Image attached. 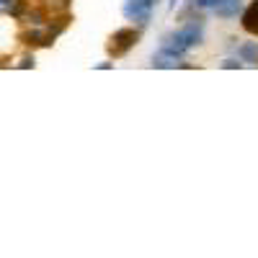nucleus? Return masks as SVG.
Returning <instances> with one entry per match:
<instances>
[{"mask_svg":"<svg viewBox=\"0 0 258 258\" xmlns=\"http://www.w3.org/2000/svg\"><path fill=\"white\" fill-rule=\"evenodd\" d=\"M202 36H204L202 24H188V26H183V29L176 31V34L163 36V41H160V54L181 57V54L188 52L191 47H199V44H202Z\"/></svg>","mask_w":258,"mask_h":258,"instance_id":"f257e3e1","label":"nucleus"},{"mask_svg":"<svg viewBox=\"0 0 258 258\" xmlns=\"http://www.w3.org/2000/svg\"><path fill=\"white\" fill-rule=\"evenodd\" d=\"M176 3H178V0H170V8H176Z\"/></svg>","mask_w":258,"mask_h":258,"instance_id":"9d476101","label":"nucleus"},{"mask_svg":"<svg viewBox=\"0 0 258 258\" xmlns=\"http://www.w3.org/2000/svg\"><path fill=\"white\" fill-rule=\"evenodd\" d=\"M217 0H197V6H202V8H212Z\"/></svg>","mask_w":258,"mask_h":258,"instance_id":"6e6552de","label":"nucleus"},{"mask_svg":"<svg viewBox=\"0 0 258 258\" xmlns=\"http://www.w3.org/2000/svg\"><path fill=\"white\" fill-rule=\"evenodd\" d=\"M238 57H240L243 62L258 64V41H248V44L238 47Z\"/></svg>","mask_w":258,"mask_h":258,"instance_id":"423d86ee","label":"nucleus"},{"mask_svg":"<svg viewBox=\"0 0 258 258\" xmlns=\"http://www.w3.org/2000/svg\"><path fill=\"white\" fill-rule=\"evenodd\" d=\"M212 8L222 18H232V16H238V11H240V0H217Z\"/></svg>","mask_w":258,"mask_h":258,"instance_id":"39448f33","label":"nucleus"},{"mask_svg":"<svg viewBox=\"0 0 258 258\" xmlns=\"http://www.w3.org/2000/svg\"><path fill=\"white\" fill-rule=\"evenodd\" d=\"M137 41H140V31L137 29H119V31H114L111 34V39H109V54L114 57V59H119V57H124L132 47H137Z\"/></svg>","mask_w":258,"mask_h":258,"instance_id":"f03ea898","label":"nucleus"},{"mask_svg":"<svg viewBox=\"0 0 258 258\" xmlns=\"http://www.w3.org/2000/svg\"><path fill=\"white\" fill-rule=\"evenodd\" d=\"M21 68H34V59H29V57H26L24 62H21Z\"/></svg>","mask_w":258,"mask_h":258,"instance_id":"1a4fd4ad","label":"nucleus"},{"mask_svg":"<svg viewBox=\"0 0 258 258\" xmlns=\"http://www.w3.org/2000/svg\"><path fill=\"white\" fill-rule=\"evenodd\" d=\"M158 0H126L124 3V16L129 21H140V24H147L150 13H153Z\"/></svg>","mask_w":258,"mask_h":258,"instance_id":"7ed1b4c3","label":"nucleus"},{"mask_svg":"<svg viewBox=\"0 0 258 258\" xmlns=\"http://www.w3.org/2000/svg\"><path fill=\"white\" fill-rule=\"evenodd\" d=\"M243 62H235V59H225L222 62V68H227V70H235V68H240Z\"/></svg>","mask_w":258,"mask_h":258,"instance_id":"0eeeda50","label":"nucleus"},{"mask_svg":"<svg viewBox=\"0 0 258 258\" xmlns=\"http://www.w3.org/2000/svg\"><path fill=\"white\" fill-rule=\"evenodd\" d=\"M243 29L253 36H258V0H253V3L243 11Z\"/></svg>","mask_w":258,"mask_h":258,"instance_id":"20e7f679","label":"nucleus"}]
</instances>
